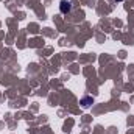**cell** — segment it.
Returning a JSON list of instances; mask_svg holds the SVG:
<instances>
[{"label": "cell", "mask_w": 134, "mask_h": 134, "mask_svg": "<svg viewBox=\"0 0 134 134\" xmlns=\"http://www.w3.org/2000/svg\"><path fill=\"white\" fill-rule=\"evenodd\" d=\"M59 9H61V13H63V14L70 13V9H72V3H70V2H67V0H63V2L59 3Z\"/></svg>", "instance_id": "1"}, {"label": "cell", "mask_w": 134, "mask_h": 134, "mask_svg": "<svg viewBox=\"0 0 134 134\" xmlns=\"http://www.w3.org/2000/svg\"><path fill=\"white\" fill-rule=\"evenodd\" d=\"M92 103H94V98H92V97H84V98L81 100V106H83V108H87V106H91Z\"/></svg>", "instance_id": "2"}, {"label": "cell", "mask_w": 134, "mask_h": 134, "mask_svg": "<svg viewBox=\"0 0 134 134\" xmlns=\"http://www.w3.org/2000/svg\"><path fill=\"white\" fill-rule=\"evenodd\" d=\"M115 2H122V0H115Z\"/></svg>", "instance_id": "3"}]
</instances>
